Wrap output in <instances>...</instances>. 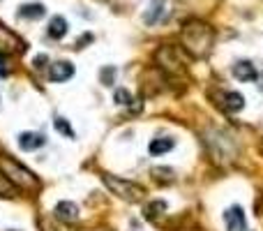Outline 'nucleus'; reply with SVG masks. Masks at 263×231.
<instances>
[{"label":"nucleus","instance_id":"nucleus-1","mask_svg":"<svg viewBox=\"0 0 263 231\" xmlns=\"http://www.w3.org/2000/svg\"><path fill=\"white\" fill-rule=\"evenodd\" d=\"M213 40H215V32L210 26L199 21H190L182 30V42L185 46L196 56H205L210 49H213Z\"/></svg>","mask_w":263,"mask_h":231},{"label":"nucleus","instance_id":"nucleus-2","mask_svg":"<svg viewBox=\"0 0 263 231\" xmlns=\"http://www.w3.org/2000/svg\"><path fill=\"white\" fill-rule=\"evenodd\" d=\"M0 169H3V176L7 178L9 183L23 187V190H37V187H40V178H37L30 169L23 167L21 162H16V159L3 157L0 159Z\"/></svg>","mask_w":263,"mask_h":231},{"label":"nucleus","instance_id":"nucleus-3","mask_svg":"<svg viewBox=\"0 0 263 231\" xmlns=\"http://www.w3.org/2000/svg\"><path fill=\"white\" fill-rule=\"evenodd\" d=\"M104 183H106V187H109L114 194L123 197L125 201H141L143 199V194H145V190L141 185H136V183H132V181H123V178L109 176V173L104 176Z\"/></svg>","mask_w":263,"mask_h":231},{"label":"nucleus","instance_id":"nucleus-4","mask_svg":"<svg viewBox=\"0 0 263 231\" xmlns=\"http://www.w3.org/2000/svg\"><path fill=\"white\" fill-rule=\"evenodd\" d=\"M72 77H74V65L69 63V60H58V63H53L49 69V79L53 83H63Z\"/></svg>","mask_w":263,"mask_h":231},{"label":"nucleus","instance_id":"nucleus-5","mask_svg":"<svg viewBox=\"0 0 263 231\" xmlns=\"http://www.w3.org/2000/svg\"><path fill=\"white\" fill-rule=\"evenodd\" d=\"M224 220L229 224V231H247V222H245V213H242L240 206H233L224 213Z\"/></svg>","mask_w":263,"mask_h":231},{"label":"nucleus","instance_id":"nucleus-6","mask_svg":"<svg viewBox=\"0 0 263 231\" xmlns=\"http://www.w3.org/2000/svg\"><path fill=\"white\" fill-rule=\"evenodd\" d=\"M44 144H46V136L40 134V132H23V134L18 136V146H21V150H37Z\"/></svg>","mask_w":263,"mask_h":231},{"label":"nucleus","instance_id":"nucleus-7","mask_svg":"<svg viewBox=\"0 0 263 231\" xmlns=\"http://www.w3.org/2000/svg\"><path fill=\"white\" fill-rule=\"evenodd\" d=\"M233 77H236L238 81H254L256 67L250 63V60H240V63L233 65Z\"/></svg>","mask_w":263,"mask_h":231},{"label":"nucleus","instance_id":"nucleus-8","mask_svg":"<svg viewBox=\"0 0 263 231\" xmlns=\"http://www.w3.org/2000/svg\"><path fill=\"white\" fill-rule=\"evenodd\" d=\"M55 215H58V220H63V222H77L79 208L72 201H60V204L55 206Z\"/></svg>","mask_w":263,"mask_h":231},{"label":"nucleus","instance_id":"nucleus-9","mask_svg":"<svg viewBox=\"0 0 263 231\" xmlns=\"http://www.w3.org/2000/svg\"><path fill=\"white\" fill-rule=\"evenodd\" d=\"M46 35H49L51 40H63V37L67 35V19L53 16L49 23V28H46Z\"/></svg>","mask_w":263,"mask_h":231},{"label":"nucleus","instance_id":"nucleus-10","mask_svg":"<svg viewBox=\"0 0 263 231\" xmlns=\"http://www.w3.org/2000/svg\"><path fill=\"white\" fill-rule=\"evenodd\" d=\"M7 42H9V44H12V49H14V51H18V54L28 49V44L21 40V37H18V35H14V32H9L7 28H3V26H0V46H3V44H7Z\"/></svg>","mask_w":263,"mask_h":231},{"label":"nucleus","instance_id":"nucleus-11","mask_svg":"<svg viewBox=\"0 0 263 231\" xmlns=\"http://www.w3.org/2000/svg\"><path fill=\"white\" fill-rule=\"evenodd\" d=\"M46 14V7L42 3H28V5H21V9H18V16L21 19H42Z\"/></svg>","mask_w":263,"mask_h":231},{"label":"nucleus","instance_id":"nucleus-12","mask_svg":"<svg viewBox=\"0 0 263 231\" xmlns=\"http://www.w3.org/2000/svg\"><path fill=\"white\" fill-rule=\"evenodd\" d=\"M176 146V141L164 136V139H153L150 141V155H162V153H168V150Z\"/></svg>","mask_w":263,"mask_h":231},{"label":"nucleus","instance_id":"nucleus-13","mask_svg":"<svg viewBox=\"0 0 263 231\" xmlns=\"http://www.w3.org/2000/svg\"><path fill=\"white\" fill-rule=\"evenodd\" d=\"M224 106H227L229 111H240L242 106H245V97L240 95V93H227V95H224Z\"/></svg>","mask_w":263,"mask_h":231},{"label":"nucleus","instance_id":"nucleus-14","mask_svg":"<svg viewBox=\"0 0 263 231\" xmlns=\"http://www.w3.org/2000/svg\"><path fill=\"white\" fill-rule=\"evenodd\" d=\"M164 7V0H153V5H150V12L145 14V23H157L159 19V9Z\"/></svg>","mask_w":263,"mask_h":231},{"label":"nucleus","instance_id":"nucleus-15","mask_svg":"<svg viewBox=\"0 0 263 231\" xmlns=\"http://www.w3.org/2000/svg\"><path fill=\"white\" fill-rule=\"evenodd\" d=\"M53 125H55V130H58L60 134H65V136H69V139H74V130L69 127V122L65 120V118H60V116H58V118H55Z\"/></svg>","mask_w":263,"mask_h":231},{"label":"nucleus","instance_id":"nucleus-16","mask_svg":"<svg viewBox=\"0 0 263 231\" xmlns=\"http://www.w3.org/2000/svg\"><path fill=\"white\" fill-rule=\"evenodd\" d=\"M114 97H116V102H118V104H129V102H132L129 91H125V88H118Z\"/></svg>","mask_w":263,"mask_h":231},{"label":"nucleus","instance_id":"nucleus-17","mask_svg":"<svg viewBox=\"0 0 263 231\" xmlns=\"http://www.w3.org/2000/svg\"><path fill=\"white\" fill-rule=\"evenodd\" d=\"M9 74V67H7V56L0 54V77H7Z\"/></svg>","mask_w":263,"mask_h":231},{"label":"nucleus","instance_id":"nucleus-18","mask_svg":"<svg viewBox=\"0 0 263 231\" xmlns=\"http://www.w3.org/2000/svg\"><path fill=\"white\" fill-rule=\"evenodd\" d=\"M42 63L46 65V56H37V58H35V67H42Z\"/></svg>","mask_w":263,"mask_h":231}]
</instances>
